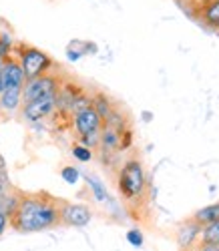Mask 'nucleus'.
I'll list each match as a JSON object with an SVG mask.
<instances>
[{"label":"nucleus","instance_id":"nucleus-26","mask_svg":"<svg viewBox=\"0 0 219 251\" xmlns=\"http://www.w3.org/2000/svg\"><path fill=\"white\" fill-rule=\"evenodd\" d=\"M217 245H219V243H217Z\"/></svg>","mask_w":219,"mask_h":251},{"label":"nucleus","instance_id":"nucleus-16","mask_svg":"<svg viewBox=\"0 0 219 251\" xmlns=\"http://www.w3.org/2000/svg\"><path fill=\"white\" fill-rule=\"evenodd\" d=\"M60 177L64 183H69V185H77L79 179H81V171L77 169V167L73 165H67V167H62V171H60Z\"/></svg>","mask_w":219,"mask_h":251},{"label":"nucleus","instance_id":"nucleus-23","mask_svg":"<svg viewBox=\"0 0 219 251\" xmlns=\"http://www.w3.org/2000/svg\"><path fill=\"white\" fill-rule=\"evenodd\" d=\"M4 177H6V165H4L2 155H0V179H4Z\"/></svg>","mask_w":219,"mask_h":251},{"label":"nucleus","instance_id":"nucleus-15","mask_svg":"<svg viewBox=\"0 0 219 251\" xmlns=\"http://www.w3.org/2000/svg\"><path fill=\"white\" fill-rule=\"evenodd\" d=\"M199 243H219V221L207 223L201 227Z\"/></svg>","mask_w":219,"mask_h":251},{"label":"nucleus","instance_id":"nucleus-20","mask_svg":"<svg viewBox=\"0 0 219 251\" xmlns=\"http://www.w3.org/2000/svg\"><path fill=\"white\" fill-rule=\"evenodd\" d=\"M8 227H10V217H8L6 213L0 211V237L6 233V229H8Z\"/></svg>","mask_w":219,"mask_h":251},{"label":"nucleus","instance_id":"nucleus-2","mask_svg":"<svg viewBox=\"0 0 219 251\" xmlns=\"http://www.w3.org/2000/svg\"><path fill=\"white\" fill-rule=\"evenodd\" d=\"M119 193L127 203L141 201L147 191V177H145V167L139 159H129L123 163L117 177Z\"/></svg>","mask_w":219,"mask_h":251},{"label":"nucleus","instance_id":"nucleus-24","mask_svg":"<svg viewBox=\"0 0 219 251\" xmlns=\"http://www.w3.org/2000/svg\"><path fill=\"white\" fill-rule=\"evenodd\" d=\"M0 95H2V87H0Z\"/></svg>","mask_w":219,"mask_h":251},{"label":"nucleus","instance_id":"nucleus-6","mask_svg":"<svg viewBox=\"0 0 219 251\" xmlns=\"http://www.w3.org/2000/svg\"><path fill=\"white\" fill-rule=\"evenodd\" d=\"M93 219V211L84 203H69L60 201V225L67 227H84Z\"/></svg>","mask_w":219,"mask_h":251},{"label":"nucleus","instance_id":"nucleus-4","mask_svg":"<svg viewBox=\"0 0 219 251\" xmlns=\"http://www.w3.org/2000/svg\"><path fill=\"white\" fill-rule=\"evenodd\" d=\"M60 78L53 73H47L38 78L27 80L23 87V104L36 100V99H45V97H56L58 89H60Z\"/></svg>","mask_w":219,"mask_h":251},{"label":"nucleus","instance_id":"nucleus-25","mask_svg":"<svg viewBox=\"0 0 219 251\" xmlns=\"http://www.w3.org/2000/svg\"><path fill=\"white\" fill-rule=\"evenodd\" d=\"M217 30H219V26H217Z\"/></svg>","mask_w":219,"mask_h":251},{"label":"nucleus","instance_id":"nucleus-8","mask_svg":"<svg viewBox=\"0 0 219 251\" xmlns=\"http://www.w3.org/2000/svg\"><path fill=\"white\" fill-rule=\"evenodd\" d=\"M199 235H201V225H197L193 219H189L177 231V243L183 251H187L199 243Z\"/></svg>","mask_w":219,"mask_h":251},{"label":"nucleus","instance_id":"nucleus-18","mask_svg":"<svg viewBox=\"0 0 219 251\" xmlns=\"http://www.w3.org/2000/svg\"><path fill=\"white\" fill-rule=\"evenodd\" d=\"M177 2H179V4L189 12V14H193V16H195V14L199 12L207 2H211V0H177Z\"/></svg>","mask_w":219,"mask_h":251},{"label":"nucleus","instance_id":"nucleus-17","mask_svg":"<svg viewBox=\"0 0 219 251\" xmlns=\"http://www.w3.org/2000/svg\"><path fill=\"white\" fill-rule=\"evenodd\" d=\"M73 157L77 161H81V163H89L93 159V149H89V147H84V145L77 143V145H73Z\"/></svg>","mask_w":219,"mask_h":251},{"label":"nucleus","instance_id":"nucleus-14","mask_svg":"<svg viewBox=\"0 0 219 251\" xmlns=\"http://www.w3.org/2000/svg\"><path fill=\"white\" fill-rule=\"evenodd\" d=\"M20 193H23V191H16L12 187V189L4 195V199L0 201V211L6 213L8 217H12V213L16 211V207H18V201H20Z\"/></svg>","mask_w":219,"mask_h":251},{"label":"nucleus","instance_id":"nucleus-1","mask_svg":"<svg viewBox=\"0 0 219 251\" xmlns=\"http://www.w3.org/2000/svg\"><path fill=\"white\" fill-rule=\"evenodd\" d=\"M60 225V201L53 195L20 193L16 211L10 217V227L18 233H40Z\"/></svg>","mask_w":219,"mask_h":251},{"label":"nucleus","instance_id":"nucleus-22","mask_svg":"<svg viewBox=\"0 0 219 251\" xmlns=\"http://www.w3.org/2000/svg\"><path fill=\"white\" fill-rule=\"evenodd\" d=\"M10 189H12V187H10V183H8V177L0 179V201L4 199V195H6V193H8Z\"/></svg>","mask_w":219,"mask_h":251},{"label":"nucleus","instance_id":"nucleus-7","mask_svg":"<svg viewBox=\"0 0 219 251\" xmlns=\"http://www.w3.org/2000/svg\"><path fill=\"white\" fill-rule=\"evenodd\" d=\"M56 111V97H45V99H36L30 102H25L20 107L23 119L27 123H40L47 117H53Z\"/></svg>","mask_w":219,"mask_h":251},{"label":"nucleus","instance_id":"nucleus-13","mask_svg":"<svg viewBox=\"0 0 219 251\" xmlns=\"http://www.w3.org/2000/svg\"><path fill=\"white\" fill-rule=\"evenodd\" d=\"M84 181H86V185H89L93 197H95L99 203H107V201H109V193H107L105 185H103V181H101L99 177H95V175H84Z\"/></svg>","mask_w":219,"mask_h":251},{"label":"nucleus","instance_id":"nucleus-5","mask_svg":"<svg viewBox=\"0 0 219 251\" xmlns=\"http://www.w3.org/2000/svg\"><path fill=\"white\" fill-rule=\"evenodd\" d=\"M25 73L23 69H20L16 56L10 52L8 56H4L2 60H0V87H2V91H23L25 87Z\"/></svg>","mask_w":219,"mask_h":251},{"label":"nucleus","instance_id":"nucleus-3","mask_svg":"<svg viewBox=\"0 0 219 251\" xmlns=\"http://www.w3.org/2000/svg\"><path fill=\"white\" fill-rule=\"evenodd\" d=\"M14 56L18 60L20 69H23L27 80H32V78L47 75L55 67V60L47 52H42L40 49H34L30 45H25V43L14 47Z\"/></svg>","mask_w":219,"mask_h":251},{"label":"nucleus","instance_id":"nucleus-10","mask_svg":"<svg viewBox=\"0 0 219 251\" xmlns=\"http://www.w3.org/2000/svg\"><path fill=\"white\" fill-rule=\"evenodd\" d=\"M197 20H201V23L205 26H211L217 30L219 26V0H211V2H207L199 12L195 14Z\"/></svg>","mask_w":219,"mask_h":251},{"label":"nucleus","instance_id":"nucleus-19","mask_svg":"<svg viewBox=\"0 0 219 251\" xmlns=\"http://www.w3.org/2000/svg\"><path fill=\"white\" fill-rule=\"evenodd\" d=\"M127 241L129 245H133V247H143V233L139 231V229H131V231H127Z\"/></svg>","mask_w":219,"mask_h":251},{"label":"nucleus","instance_id":"nucleus-9","mask_svg":"<svg viewBox=\"0 0 219 251\" xmlns=\"http://www.w3.org/2000/svg\"><path fill=\"white\" fill-rule=\"evenodd\" d=\"M20 107H23V91H2L0 95V111L12 115L16 113Z\"/></svg>","mask_w":219,"mask_h":251},{"label":"nucleus","instance_id":"nucleus-21","mask_svg":"<svg viewBox=\"0 0 219 251\" xmlns=\"http://www.w3.org/2000/svg\"><path fill=\"white\" fill-rule=\"evenodd\" d=\"M193 251H219V245L217 243H197Z\"/></svg>","mask_w":219,"mask_h":251},{"label":"nucleus","instance_id":"nucleus-12","mask_svg":"<svg viewBox=\"0 0 219 251\" xmlns=\"http://www.w3.org/2000/svg\"><path fill=\"white\" fill-rule=\"evenodd\" d=\"M197 225H207V223H215L219 221V203H211L207 207H201L199 211H195L193 217H191Z\"/></svg>","mask_w":219,"mask_h":251},{"label":"nucleus","instance_id":"nucleus-11","mask_svg":"<svg viewBox=\"0 0 219 251\" xmlns=\"http://www.w3.org/2000/svg\"><path fill=\"white\" fill-rule=\"evenodd\" d=\"M91 107H93V109H95V113L105 121L109 115L113 113L115 104H113V100L109 99L105 93H95V95L91 97Z\"/></svg>","mask_w":219,"mask_h":251}]
</instances>
